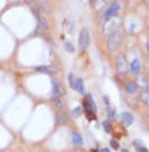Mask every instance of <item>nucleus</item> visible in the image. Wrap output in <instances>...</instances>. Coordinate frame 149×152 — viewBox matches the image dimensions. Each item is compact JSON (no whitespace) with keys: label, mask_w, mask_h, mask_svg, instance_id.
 <instances>
[{"label":"nucleus","mask_w":149,"mask_h":152,"mask_svg":"<svg viewBox=\"0 0 149 152\" xmlns=\"http://www.w3.org/2000/svg\"><path fill=\"white\" fill-rule=\"evenodd\" d=\"M122 41H123V32H122L120 29L117 31H114L113 34L108 37V43H107V49L110 50V52H114V50H117L120 47V44Z\"/></svg>","instance_id":"nucleus-1"},{"label":"nucleus","mask_w":149,"mask_h":152,"mask_svg":"<svg viewBox=\"0 0 149 152\" xmlns=\"http://www.w3.org/2000/svg\"><path fill=\"white\" fill-rule=\"evenodd\" d=\"M32 11H33V14H35V17H37V20H38V28H37V31H35V34H43V32H46L47 29H49V22H47V18L43 15V12L40 11L38 8H35V6H33Z\"/></svg>","instance_id":"nucleus-2"},{"label":"nucleus","mask_w":149,"mask_h":152,"mask_svg":"<svg viewBox=\"0 0 149 152\" xmlns=\"http://www.w3.org/2000/svg\"><path fill=\"white\" fill-rule=\"evenodd\" d=\"M116 70L119 75H126L130 67H128V62H126V58L123 55H119L116 59Z\"/></svg>","instance_id":"nucleus-3"},{"label":"nucleus","mask_w":149,"mask_h":152,"mask_svg":"<svg viewBox=\"0 0 149 152\" xmlns=\"http://www.w3.org/2000/svg\"><path fill=\"white\" fill-rule=\"evenodd\" d=\"M119 23H120V18H119L117 15H116V17H113L111 20H108L107 24H105V28H104V34H105L107 37H110V35L113 34V31H114V29L117 31Z\"/></svg>","instance_id":"nucleus-4"},{"label":"nucleus","mask_w":149,"mask_h":152,"mask_svg":"<svg viewBox=\"0 0 149 152\" xmlns=\"http://www.w3.org/2000/svg\"><path fill=\"white\" fill-rule=\"evenodd\" d=\"M90 44V34H88V29L82 28L81 29V34H79V49L81 50H85Z\"/></svg>","instance_id":"nucleus-5"},{"label":"nucleus","mask_w":149,"mask_h":152,"mask_svg":"<svg viewBox=\"0 0 149 152\" xmlns=\"http://www.w3.org/2000/svg\"><path fill=\"white\" fill-rule=\"evenodd\" d=\"M119 9H120V5H119L117 2L111 3V5H110V6H108V8H107L105 14H104V18H105V22H108V20H111L113 17H116V15H117V12H119Z\"/></svg>","instance_id":"nucleus-6"},{"label":"nucleus","mask_w":149,"mask_h":152,"mask_svg":"<svg viewBox=\"0 0 149 152\" xmlns=\"http://www.w3.org/2000/svg\"><path fill=\"white\" fill-rule=\"evenodd\" d=\"M64 87H63V84H59L56 81H52V96L53 97H61V96H64Z\"/></svg>","instance_id":"nucleus-7"},{"label":"nucleus","mask_w":149,"mask_h":152,"mask_svg":"<svg viewBox=\"0 0 149 152\" xmlns=\"http://www.w3.org/2000/svg\"><path fill=\"white\" fill-rule=\"evenodd\" d=\"M82 110H84V113H85V116L88 117V120H94L96 119V111H93V108L88 105V102L87 101H84V105H82Z\"/></svg>","instance_id":"nucleus-8"},{"label":"nucleus","mask_w":149,"mask_h":152,"mask_svg":"<svg viewBox=\"0 0 149 152\" xmlns=\"http://www.w3.org/2000/svg\"><path fill=\"white\" fill-rule=\"evenodd\" d=\"M135 84H137V87H141L145 91H148V88H149V78H146L145 75H139Z\"/></svg>","instance_id":"nucleus-9"},{"label":"nucleus","mask_w":149,"mask_h":152,"mask_svg":"<svg viewBox=\"0 0 149 152\" xmlns=\"http://www.w3.org/2000/svg\"><path fill=\"white\" fill-rule=\"evenodd\" d=\"M120 122L123 126H130V125H132L134 122V116L131 113H122L120 114Z\"/></svg>","instance_id":"nucleus-10"},{"label":"nucleus","mask_w":149,"mask_h":152,"mask_svg":"<svg viewBox=\"0 0 149 152\" xmlns=\"http://www.w3.org/2000/svg\"><path fill=\"white\" fill-rule=\"evenodd\" d=\"M33 70L38 71V73H49V75L56 73V69L55 67H50V65H40V67H35Z\"/></svg>","instance_id":"nucleus-11"},{"label":"nucleus","mask_w":149,"mask_h":152,"mask_svg":"<svg viewBox=\"0 0 149 152\" xmlns=\"http://www.w3.org/2000/svg\"><path fill=\"white\" fill-rule=\"evenodd\" d=\"M55 122L58 125H65L67 122H69V117H67L63 111H58V113L55 114Z\"/></svg>","instance_id":"nucleus-12"},{"label":"nucleus","mask_w":149,"mask_h":152,"mask_svg":"<svg viewBox=\"0 0 149 152\" xmlns=\"http://www.w3.org/2000/svg\"><path fill=\"white\" fill-rule=\"evenodd\" d=\"M130 70H131V73L135 75V76L140 75V62H139V59H132L131 65H130Z\"/></svg>","instance_id":"nucleus-13"},{"label":"nucleus","mask_w":149,"mask_h":152,"mask_svg":"<svg viewBox=\"0 0 149 152\" xmlns=\"http://www.w3.org/2000/svg\"><path fill=\"white\" fill-rule=\"evenodd\" d=\"M125 90H126V93H130V94H135V93H137V90H139V87H137V84H135V82H126Z\"/></svg>","instance_id":"nucleus-14"},{"label":"nucleus","mask_w":149,"mask_h":152,"mask_svg":"<svg viewBox=\"0 0 149 152\" xmlns=\"http://www.w3.org/2000/svg\"><path fill=\"white\" fill-rule=\"evenodd\" d=\"M72 143H73V146H81V144H82V137L78 133H73L72 134Z\"/></svg>","instance_id":"nucleus-15"},{"label":"nucleus","mask_w":149,"mask_h":152,"mask_svg":"<svg viewBox=\"0 0 149 152\" xmlns=\"http://www.w3.org/2000/svg\"><path fill=\"white\" fill-rule=\"evenodd\" d=\"M76 90L79 91V93L85 94V90H84V82H82V79H81V78H76Z\"/></svg>","instance_id":"nucleus-16"},{"label":"nucleus","mask_w":149,"mask_h":152,"mask_svg":"<svg viewBox=\"0 0 149 152\" xmlns=\"http://www.w3.org/2000/svg\"><path fill=\"white\" fill-rule=\"evenodd\" d=\"M140 101L143 102L146 107H149V91H143V93L140 94Z\"/></svg>","instance_id":"nucleus-17"},{"label":"nucleus","mask_w":149,"mask_h":152,"mask_svg":"<svg viewBox=\"0 0 149 152\" xmlns=\"http://www.w3.org/2000/svg\"><path fill=\"white\" fill-rule=\"evenodd\" d=\"M53 99V105L56 107V110H63V107H64V103H63V101H61V97H52Z\"/></svg>","instance_id":"nucleus-18"},{"label":"nucleus","mask_w":149,"mask_h":152,"mask_svg":"<svg viewBox=\"0 0 149 152\" xmlns=\"http://www.w3.org/2000/svg\"><path fill=\"white\" fill-rule=\"evenodd\" d=\"M69 84L73 90H76V78H74L73 73H69Z\"/></svg>","instance_id":"nucleus-19"},{"label":"nucleus","mask_w":149,"mask_h":152,"mask_svg":"<svg viewBox=\"0 0 149 152\" xmlns=\"http://www.w3.org/2000/svg\"><path fill=\"white\" fill-rule=\"evenodd\" d=\"M104 129H105V133H110V131H111V123H110V120H105L104 122Z\"/></svg>","instance_id":"nucleus-20"},{"label":"nucleus","mask_w":149,"mask_h":152,"mask_svg":"<svg viewBox=\"0 0 149 152\" xmlns=\"http://www.w3.org/2000/svg\"><path fill=\"white\" fill-rule=\"evenodd\" d=\"M107 114H108V117H114V114H116V111H114V108L108 107V108H107Z\"/></svg>","instance_id":"nucleus-21"},{"label":"nucleus","mask_w":149,"mask_h":152,"mask_svg":"<svg viewBox=\"0 0 149 152\" xmlns=\"http://www.w3.org/2000/svg\"><path fill=\"white\" fill-rule=\"evenodd\" d=\"M65 50H67V52H73V50H74L73 44H72V43H65Z\"/></svg>","instance_id":"nucleus-22"},{"label":"nucleus","mask_w":149,"mask_h":152,"mask_svg":"<svg viewBox=\"0 0 149 152\" xmlns=\"http://www.w3.org/2000/svg\"><path fill=\"white\" fill-rule=\"evenodd\" d=\"M82 108H74V111H73V116L74 117H78V116H81V113H82V111H81Z\"/></svg>","instance_id":"nucleus-23"},{"label":"nucleus","mask_w":149,"mask_h":152,"mask_svg":"<svg viewBox=\"0 0 149 152\" xmlns=\"http://www.w3.org/2000/svg\"><path fill=\"white\" fill-rule=\"evenodd\" d=\"M111 148H113V149H119V143H117V140H111Z\"/></svg>","instance_id":"nucleus-24"},{"label":"nucleus","mask_w":149,"mask_h":152,"mask_svg":"<svg viewBox=\"0 0 149 152\" xmlns=\"http://www.w3.org/2000/svg\"><path fill=\"white\" fill-rule=\"evenodd\" d=\"M137 151H139V152H148L146 148H137Z\"/></svg>","instance_id":"nucleus-25"},{"label":"nucleus","mask_w":149,"mask_h":152,"mask_svg":"<svg viewBox=\"0 0 149 152\" xmlns=\"http://www.w3.org/2000/svg\"><path fill=\"white\" fill-rule=\"evenodd\" d=\"M100 152H110V149H102V151H100Z\"/></svg>","instance_id":"nucleus-26"},{"label":"nucleus","mask_w":149,"mask_h":152,"mask_svg":"<svg viewBox=\"0 0 149 152\" xmlns=\"http://www.w3.org/2000/svg\"><path fill=\"white\" fill-rule=\"evenodd\" d=\"M73 152H84L82 149H76V151H73Z\"/></svg>","instance_id":"nucleus-27"},{"label":"nucleus","mask_w":149,"mask_h":152,"mask_svg":"<svg viewBox=\"0 0 149 152\" xmlns=\"http://www.w3.org/2000/svg\"><path fill=\"white\" fill-rule=\"evenodd\" d=\"M146 49H148V52H149V41L146 43Z\"/></svg>","instance_id":"nucleus-28"},{"label":"nucleus","mask_w":149,"mask_h":152,"mask_svg":"<svg viewBox=\"0 0 149 152\" xmlns=\"http://www.w3.org/2000/svg\"><path fill=\"white\" fill-rule=\"evenodd\" d=\"M91 152H96V149H93V151H91Z\"/></svg>","instance_id":"nucleus-29"}]
</instances>
